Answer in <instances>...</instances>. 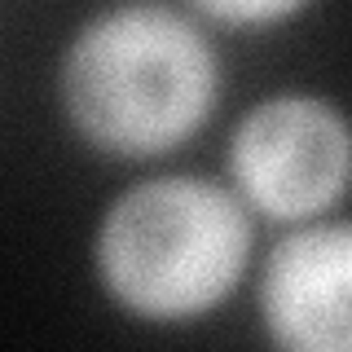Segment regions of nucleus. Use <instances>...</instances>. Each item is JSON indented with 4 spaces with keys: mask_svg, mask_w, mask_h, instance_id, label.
I'll use <instances>...</instances> for the list:
<instances>
[{
    "mask_svg": "<svg viewBox=\"0 0 352 352\" xmlns=\"http://www.w3.org/2000/svg\"><path fill=\"white\" fill-rule=\"evenodd\" d=\"M229 168L256 212L308 220L348 190L352 128L317 97H273L238 124Z\"/></svg>",
    "mask_w": 352,
    "mask_h": 352,
    "instance_id": "3",
    "label": "nucleus"
},
{
    "mask_svg": "<svg viewBox=\"0 0 352 352\" xmlns=\"http://www.w3.org/2000/svg\"><path fill=\"white\" fill-rule=\"evenodd\" d=\"M251 225L220 185L172 176L132 185L102 220L97 269L128 313L185 322L216 308L247 269Z\"/></svg>",
    "mask_w": 352,
    "mask_h": 352,
    "instance_id": "2",
    "label": "nucleus"
},
{
    "mask_svg": "<svg viewBox=\"0 0 352 352\" xmlns=\"http://www.w3.org/2000/svg\"><path fill=\"white\" fill-rule=\"evenodd\" d=\"M194 5L216 22H229V27H264V22L291 18L308 0H194Z\"/></svg>",
    "mask_w": 352,
    "mask_h": 352,
    "instance_id": "5",
    "label": "nucleus"
},
{
    "mask_svg": "<svg viewBox=\"0 0 352 352\" xmlns=\"http://www.w3.org/2000/svg\"><path fill=\"white\" fill-rule=\"evenodd\" d=\"M260 313L282 348L352 352V220L278 242L264 264Z\"/></svg>",
    "mask_w": 352,
    "mask_h": 352,
    "instance_id": "4",
    "label": "nucleus"
},
{
    "mask_svg": "<svg viewBox=\"0 0 352 352\" xmlns=\"http://www.w3.org/2000/svg\"><path fill=\"white\" fill-rule=\"evenodd\" d=\"M216 53L190 18L163 5H119L75 36L62 102L106 154L146 159L190 141L216 102Z\"/></svg>",
    "mask_w": 352,
    "mask_h": 352,
    "instance_id": "1",
    "label": "nucleus"
}]
</instances>
